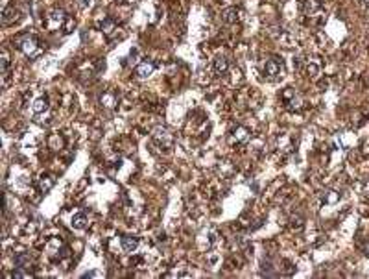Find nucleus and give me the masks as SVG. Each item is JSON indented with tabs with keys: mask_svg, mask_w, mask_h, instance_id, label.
I'll return each mask as SVG.
<instances>
[{
	"mask_svg": "<svg viewBox=\"0 0 369 279\" xmlns=\"http://www.w3.org/2000/svg\"><path fill=\"white\" fill-rule=\"evenodd\" d=\"M249 139H251V132H249L248 128H244V126H236L235 130H233V132L229 134V142H231V144L242 146V144H246Z\"/></svg>",
	"mask_w": 369,
	"mask_h": 279,
	"instance_id": "nucleus-7",
	"label": "nucleus"
},
{
	"mask_svg": "<svg viewBox=\"0 0 369 279\" xmlns=\"http://www.w3.org/2000/svg\"><path fill=\"white\" fill-rule=\"evenodd\" d=\"M151 140H153L159 148L168 150V148H172V144H174V135H172V132H170L168 128L157 126L151 132Z\"/></svg>",
	"mask_w": 369,
	"mask_h": 279,
	"instance_id": "nucleus-3",
	"label": "nucleus"
},
{
	"mask_svg": "<svg viewBox=\"0 0 369 279\" xmlns=\"http://www.w3.org/2000/svg\"><path fill=\"white\" fill-rule=\"evenodd\" d=\"M368 190H369V183H368Z\"/></svg>",
	"mask_w": 369,
	"mask_h": 279,
	"instance_id": "nucleus-29",
	"label": "nucleus"
},
{
	"mask_svg": "<svg viewBox=\"0 0 369 279\" xmlns=\"http://www.w3.org/2000/svg\"><path fill=\"white\" fill-rule=\"evenodd\" d=\"M15 44L17 48L26 56V58H37L41 54V41L39 37L33 36V34H24V36H18L15 39Z\"/></svg>",
	"mask_w": 369,
	"mask_h": 279,
	"instance_id": "nucleus-1",
	"label": "nucleus"
},
{
	"mask_svg": "<svg viewBox=\"0 0 369 279\" xmlns=\"http://www.w3.org/2000/svg\"><path fill=\"white\" fill-rule=\"evenodd\" d=\"M0 65H2V76H4V84H7V78H9V58H7L6 52L2 54V61H0Z\"/></svg>",
	"mask_w": 369,
	"mask_h": 279,
	"instance_id": "nucleus-23",
	"label": "nucleus"
},
{
	"mask_svg": "<svg viewBox=\"0 0 369 279\" xmlns=\"http://www.w3.org/2000/svg\"><path fill=\"white\" fill-rule=\"evenodd\" d=\"M70 15L63 12V10H52V12L46 13V18H44V26L46 30L50 32H65V26H67Z\"/></svg>",
	"mask_w": 369,
	"mask_h": 279,
	"instance_id": "nucleus-2",
	"label": "nucleus"
},
{
	"mask_svg": "<svg viewBox=\"0 0 369 279\" xmlns=\"http://www.w3.org/2000/svg\"><path fill=\"white\" fill-rule=\"evenodd\" d=\"M281 100L285 102V106L290 111H299L303 108V98L299 96L296 89H292V87H286L285 91L281 92Z\"/></svg>",
	"mask_w": 369,
	"mask_h": 279,
	"instance_id": "nucleus-4",
	"label": "nucleus"
},
{
	"mask_svg": "<svg viewBox=\"0 0 369 279\" xmlns=\"http://www.w3.org/2000/svg\"><path fill=\"white\" fill-rule=\"evenodd\" d=\"M212 68H214V72L218 74V76H224L229 70V61L225 60V58H216V60L212 61Z\"/></svg>",
	"mask_w": 369,
	"mask_h": 279,
	"instance_id": "nucleus-18",
	"label": "nucleus"
},
{
	"mask_svg": "<svg viewBox=\"0 0 369 279\" xmlns=\"http://www.w3.org/2000/svg\"><path fill=\"white\" fill-rule=\"evenodd\" d=\"M364 82H366V85H369V74H366V78H364Z\"/></svg>",
	"mask_w": 369,
	"mask_h": 279,
	"instance_id": "nucleus-26",
	"label": "nucleus"
},
{
	"mask_svg": "<svg viewBox=\"0 0 369 279\" xmlns=\"http://www.w3.org/2000/svg\"><path fill=\"white\" fill-rule=\"evenodd\" d=\"M18 18H20V12H18L15 6H6L4 8V13H2V24L9 26L15 24Z\"/></svg>",
	"mask_w": 369,
	"mask_h": 279,
	"instance_id": "nucleus-11",
	"label": "nucleus"
},
{
	"mask_svg": "<svg viewBox=\"0 0 369 279\" xmlns=\"http://www.w3.org/2000/svg\"><path fill=\"white\" fill-rule=\"evenodd\" d=\"M15 266H17V270H24V272H30L31 270V259L30 255H17L15 257Z\"/></svg>",
	"mask_w": 369,
	"mask_h": 279,
	"instance_id": "nucleus-17",
	"label": "nucleus"
},
{
	"mask_svg": "<svg viewBox=\"0 0 369 279\" xmlns=\"http://www.w3.org/2000/svg\"><path fill=\"white\" fill-rule=\"evenodd\" d=\"M31 110H33V113H37V115H41V113H48V98L46 96L35 98L33 104H31Z\"/></svg>",
	"mask_w": 369,
	"mask_h": 279,
	"instance_id": "nucleus-16",
	"label": "nucleus"
},
{
	"mask_svg": "<svg viewBox=\"0 0 369 279\" xmlns=\"http://www.w3.org/2000/svg\"><path fill=\"white\" fill-rule=\"evenodd\" d=\"M366 255H368V257H369V242L366 244Z\"/></svg>",
	"mask_w": 369,
	"mask_h": 279,
	"instance_id": "nucleus-28",
	"label": "nucleus"
},
{
	"mask_svg": "<svg viewBox=\"0 0 369 279\" xmlns=\"http://www.w3.org/2000/svg\"><path fill=\"white\" fill-rule=\"evenodd\" d=\"M285 72V63L283 60H279V58H270L266 60L264 63V74H266L268 78H279L281 74Z\"/></svg>",
	"mask_w": 369,
	"mask_h": 279,
	"instance_id": "nucleus-6",
	"label": "nucleus"
},
{
	"mask_svg": "<svg viewBox=\"0 0 369 279\" xmlns=\"http://www.w3.org/2000/svg\"><path fill=\"white\" fill-rule=\"evenodd\" d=\"M340 198H342V194H340L338 190H325V192H323V202H325V204H331V206H333V204H338Z\"/></svg>",
	"mask_w": 369,
	"mask_h": 279,
	"instance_id": "nucleus-22",
	"label": "nucleus"
},
{
	"mask_svg": "<svg viewBox=\"0 0 369 279\" xmlns=\"http://www.w3.org/2000/svg\"><path fill=\"white\" fill-rule=\"evenodd\" d=\"M362 4H364L366 8H369V0H362Z\"/></svg>",
	"mask_w": 369,
	"mask_h": 279,
	"instance_id": "nucleus-27",
	"label": "nucleus"
},
{
	"mask_svg": "<svg viewBox=\"0 0 369 279\" xmlns=\"http://www.w3.org/2000/svg\"><path fill=\"white\" fill-rule=\"evenodd\" d=\"M290 144H292V140H290V137H288L286 134L279 137V148H281V150H285V152H290Z\"/></svg>",
	"mask_w": 369,
	"mask_h": 279,
	"instance_id": "nucleus-24",
	"label": "nucleus"
},
{
	"mask_svg": "<svg viewBox=\"0 0 369 279\" xmlns=\"http://www.w3.org/2000/svg\"><path fill=\"white\" fill-rule=\"evenodd\" d=\"M87 224H89V222H87V216H85L83 212H78V214H74L72 216V230H78V231H81V230H85V228H87Z\"/></svg>",
	"mask_w": 369,
	"mask_h": 279,
	"instance_id": "nucleus-21",
	"label": "nucleus"
},
{
	"mask_svg": "<svg viewBox=\"0 0 369 279\" xmlns=\"http://www.w3.org/2000/svg\"><path fill=\"white\" fill-rule=\"evenodd\" d=\"M116 2H127V4H133V0H116Z\"/></svg>",
	"mask_w": 369,
	"mask_h": 279,
	"instance_id": "nucleus-25",
	"label": "nucleus"
},
{
	"mask_svg": "<svg viewBox=\"0 0 369 279\" xmlns=\"http://www.w3.org/2000/svg\"><path fill=\"white\" fill-rule=\"evenodd\" d=\"M54 183H55V180L50 176V174H42L41 180H39V190H41V192H48L50 188L54 187Z\"/></svg>",
	"mask_w": 369,
	"mask_h": 279,
	"instance_id": "nucleus-20",
	"label": "nucleus"
},
{
	"mask_svg": "<svg viewBox=\"0 0 369 279\" xmlns=\"http://www.w3.org/2000/svg\"><path fill=\"white\" fill-rule=\"evenodd\" d=\"M153 70H155V63L150 60H144L140 61V63H137V67H135V74H137V78H148V76H151L153 74Z\"/></svg>",
	"mask_w": 369,
	"mask_h": 279,
	"instance_id": "nucleus-10",
	"label": "nucleus"
},
{
	"mask_svg": "<svg viewBox=\"0 0 369 279\" xmlns=\"http://www.w3.org/2000/svg\"><path fill=\"white\" fill-rule=\"evenodd\" d=\"M98 28H100V32H102L107 39H115V37L118 36V26H116L115 20L109 17L100 18V20H98Z\"/></svg>",
	"mask_w": 369,
	"mask_h": 279,
	"instance_id": "nucleus-8",
	"label": "nucleus"
},
{
	"mask_svg": "<svg viewBox=\"0 0 369 279\" xmlns=\"http://www.w3.org/2000/svg\"><path fill=\"white\" fill-rule=\"evenodd\" d=\"M116 104H118V98L113 91H103L100 94V106L105 108V110H115Z\"/></svg>",
	"mask_w": 369,
	"mask_h": 279,
	"instance_id": "nucleus-13",
	"label": "nucleus"
},
{
	"mask_svg": "<svg viewBox=\"0 0 369 279\" xmlns=\"http://www.w3.org/2000/svg\"><path fill=\"white\" fill-rule=\"evenodd\" d=\"M238 18H240V12L236 8H225L222 12V20L225 24H235V22H238Z\"/></svg>",
	"mask_w": 369,
	"mask_h": 279,
	"instance_id": "nucleus-15",
	"label": "nucleus"
},
{
	"mask_svg": "<svg viewBox=\"0 0 369 279\" xmlns=\"http://www.w3.org/2000/svg\"><path fill=\"white\" fill-rule=\"evenodd\" d=\"M120 244H122V250H124V252L133 254L135 250L139 248V238L131 237V235H124V237L120 238Z\"/></svg>",
	"mask_w": 369,
	"mask_h": 279,
	"instance_id": "nucleus-14",
	"label": "nucleus"
},
{
	"mask_svg": "<svg viewBox=\"0 0 369 279\" xmlns=\"http://www.w3.org/2000/svg\"><path fill=\"white\" fill-rule=\"evenodd\" d=\"M303 67H305V72H307V76H309V78L318 80V76H320V72H321L320 60H314V58L310 60V58H309V60L305 61V65H303Z\"/></svg>",
	"mask_w": 369,
	"mask_h": 279,
	"instance_id": "nucleus-12",
	"label": "nucleus"
},
{
	"mask_svg": "<svg viewBox=\"0 0 369 279\" xmlns=\"http://www.w3.org/2000/svg\"><path fill=\"white\" fill-rule=\"evenodd\" d=\"M48 146L50 150H54V152H59L63 150V146H65V139H63V135L59 134H52L48 137Z\"/></svg>",
	"mask_w": 369,
	"mask_h": 279,
	"instance_id": "nucleus-19",
	"label": "nucleus"
},
{
	"mask_svg": "<svg viewBox=\"0 0 369 279\" xmlns=\"http://www.w3.org/2000/svg\"><path fill=\"white\" fill-rule=\"evenodd\" d=\"M303 13L309 17H318L323 10V2L321 0H303Z\"/></svg>",
	"mask_w": 369,
	"mask_h": 279,
	"instance_id": "nucleus-9",
	"label": "nucleus"
},
{
	"mask_svg": "<svg viewBox=\"0 0 369 279\" xmlns=\"http://www.w3.org/2000/svg\"><path fill=\"white\" fill-rule=\"evenodd\" d=\"M46 250H48V254L55 259H61V257H68L70 255V250L65 242H63V238L55 237L52 238L48 244H46Z\"/></svg>",
	"mask_w": 369,
	"mask_h": 279,
	"instance_id": "nucleus-5",
	"label": "nucleus"
}]
</instances>
